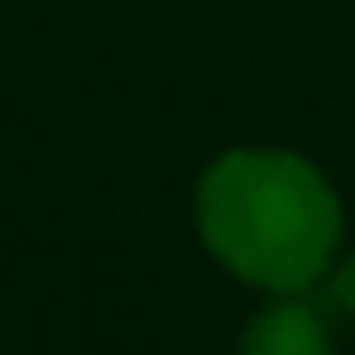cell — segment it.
<instances>
[{
    "label": "cell",
    "instance_id": "cell-3",
    "mask_svg": "<svg viewBox=\"0 0 355 355\" xmlns=\"http://www.w3.org/2000/svg\"><path fill=\"white\" fill-rule=\"evenodd\" d=\"M334 303L355 313V256H350V261L340 266V272H334Z\"/></svg>",
    "mask_w": 355,
    "mask_h": 355
},
{
    "label": "cell",
    "instance_id": "cell-1",
    "mask_svg": "<svg viewBox=\"0 0 355 355\" xmlns=\"http://www.w3.org/2000/svg\"><path fill=\"white\" fill-rule=\"evenodd\" d=\"M199 230L235 277L303 293L329 272L340 204L293 152H230L199 183Z\"/></svg>",
    "mask_w": 355,
    "mask_h": 355
},
{
    "label": "cell",
    "instance_id": "cell-2",
    "mask_svg": "<svg viewBox=\"0 0 355 355\" xmlns=\"http://www.w3.org/2000/svg\"><path fill=\"white\" fill-rule=\"evenodd\" d=\"M241 355H334V345H329V329H324L319 309L282 293V303H272V309H261L251 319V329L241 340Z\"/></svg>",
    "mask_w": 355,
    "mask_h": 355
}]
</instances>
